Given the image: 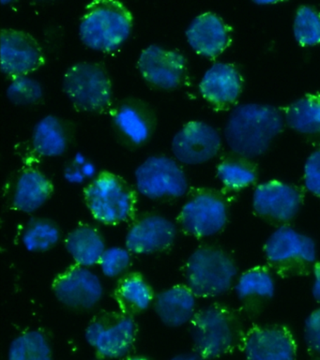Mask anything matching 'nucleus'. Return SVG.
Instances as JSON below:
<instances>
[{
	"label": "nucleus",
	"instance_id": "1a4fd4ad",
	"mask_svg": "<svg viewBox=\"0 0 320 360\" xmlns=\"http://www.w3.org/2000/svg\"><path fill=\"white\" fill-rule=\"evenodd\" d=\"M182 230L196 238L217 235L229 221V208L223 197L215 191H196L185 202L179 215Z\"/></svg>",
	"mask_w": 320,
	"mask_h": 360
},
{
	"label": "nucleus",
	"instance_id": "72a5a7b5",
	"mask_svg": "<svg viewBox=\"0 0 320 360\" xmlns=\"http://www.w3.org/2000/svg\"><path fill=\"white\" fill-rule=\"evenodd\" d=\"M303 340L308 350L320 357V307L306 317L303 325Z\"/></svg>",
	"mask_w": 320,
	"mask_h": 360
},
{
	"label": "nucleus",
	"instance_id": "9d476101",
	"mask_svg": "<svg viewBox=\"0 0 320 360\" xmlns=\"http://www.w3.org/2000/svg\"><path fill=\"white\" fill-rule=\"evenodd\" d=\"M109 115L115 134L129 148L144 146L155 131L156 115L151 107L139 98L119 101L112 107Z\"/></svg>",
	"mask_w": 320,
	"mask_h": 360
},
{
	"label": "nucleus",
	"instance_id": "dca6fc26",
	"mask_svg": "<svg viewBox=\"0 0 320 360\" xmlns=\"http://www.w3.org/2000/svg\"><path fill=\"white\" fill-rule=\"evenodd\" d=\"M302 201L299 188L279 180L261 183L252 194L255 214L281 224L292 221L299 214Z\"/></svg>",
	"mask_w": 320,
	"mask_h": 360
},
{
	"label": "nucleus",
	"instance_id": "b1692460",
	"mask_svg": "<svg viewBox=\"0 0 320 360\" xmlns=\"http://www.w3.org/2000/svg\"><path fill=\"white\" fill-rule=\"evenodd\" d=\"M233 289L243 305L260 306L274 297L276 283L268 269L257 266L238 276Z\"/></svg>",
	"mask_w": 320,
	"mask_h": 360
},
{
	"label": "nucleus",
	"instance_id": "9b49d317",
	"mask_svg": "<svg viewBox=\"0 0 320 360\" xmlns=\"http://www.w3.org/2000/svg\"><path fill=\"white\" fill-rule=\"evenodd\" d=\"M136 325L130 315L99 318L87 326V342L105 359H120L133 347L136 340Z\"/></svg>",
	"mask_w": 320,
	"mask_h": 360
},
{
	"label": "nucleus",
	"instance_id": "6e6552de",
	"mask_svg": "<svg viewBox=\"0 0 320 360\" xmlns=\"http://www.w3.org/2000/svg\"><path fill=\"white\" fill-rule=\"evenodd\" d=\"M136 190L151 200L181 198L189 190L186 174L175 160L155 155L134 172Z\"/></svg>",
	"mask_w": 320,
	"mask_h": 360
},
{
	"label": "nucleus",
	"instance_id": "c9c22d12",
	"mask_svg": "<svg viewBox=\"0 0 320 360\" xmlns=\"http://www.w3.org/2000/svg\"><path fill=\"white\" fill-rule=\"evenodd\" d=\"M313 283H312L311 292L314 300L320 304V262H317L316 266H314L313 271Z\"/></svg>",
	"mask_w": 320,
	"mask_h": 360
},
{
	"label": "nucleus",
	"instance_id": "c85d7f7f",
	"mask_svg": "<svg viewBox=\"0 0 320 360\" xmlns=\"http://www.w3.org/2000/svg\"><path fill=\"white\" fill-rule=\"evenodd\" d=\"M60 231L54 221L47 219H33L22 235V243L30 252H44L60 240Z\"/></svg>",
	"mask_w": 320,
	"mask_h": 360
},
{
	"label": "nucleus",
	"instance_id": "e433bc0d",
	"mask_svg": "<svg viewBox=\"0 0 320 360\" xmlns=\"http://www.w3.org/2000/svg\"><path fill=\"white\" fill-rule=\"evenodd\" d=\"M169 360H207L205 357L200 356V354L196 353V352H190V353H182L177 354Z\"/></svg>",
	"mask_w": 320,
	"mask_h": 360
},
{
	"label": "nucleus",
	"instance_id": "4be33fe9",
	"mask_svg": "<svg viewBox=\"0 0 320 360\" xmlns=\"http://www.w3.org/2000/svg\"><path fill=\"white\" fill-rule=\"evenodd\" d=\"M54 186L49 177L36 169H26L18 176L13 195V207L24 213H33L51 197Z\"/></svg>",
	"mask_w": 320,
	"mask_h": 360
},
{
	"label": "nucleus",
	"instance_id": "f03ea898",
	"mask_svg": "<svg viewBox=\"0 0 320 360\" xmlns=\"http://www.w3.org/2000/svg\"><path fill=\"white\" fill-rule=\"evenodd\" d=\"M244 334L238 314L221 304L199 309L190 323L193 349L207 360L219 359L237 346L241 347Z\"/></svg>",
	"mask_w": 320,
	"mask_h": 360
},
{
	"label": "nucleus",
	"instance_id": "ddd939ff",
	"mask_svg": "<svg viewBox=\"0 0 320 360\" xmlns=\"http://www.w3.org/2000/svg\"><path fill=\"white\" fill-rule=\"evenodd\" d=\"M139 70L151 86L164 90L177 89L186 78L187 59L178 51L151 44L140 53Z\"/></svg>",
	"mask_w": 320,
	"mask_h": 360
},
{
	"label": "nucleus",
	"instance_id": "c756f323",
	"mask_svg": "<svg viewBox=\"0 0 320 360\" xmlns=\"http://www.w3.org/2000/svg\"><path fill=\"white\" fill-rule=\"evenodd\" d=\"M217 176L224 187L238 191L252 185L257 180V173L248 160L229 158L218 165Z\"/></svg>",
	"mask_w": 320,
	"mask_h": 360
},
{
	"label": "nucleus",
	"instance_id": "bb28decb",
	"mask_svg": "<svg viewBox=\"0 0 320 360\" xmlns=\"http://www.w3.org/2000/svg\"><path fill=\"white\" fill-rule=\"evenodd\" d=\"M125 314L144 311L154 300L153 289L139 274H130L120 281L115 294Z\"/></svg>",
	"mask_w": 320,
	"mask_h": 360
},
{
	"label": "nucleus",
	"instance_id": "cd10ccee",
	"mask_svg": "<svg viewBox=\"0 0 320 360\" xmlns=\"http://www.w3.org/2000/svg\"><path fill=\"white\" fill-rule=\"evenodd\" d=\"M8 360H54L49 339L43 332H24L12 340Z\"/></svg>",
	"mask_w": 320,
	"mask_h": 360
},
{
	"label": "nucleus",
	"instance_id": "423d86ee",
	"mask_svg": "<svg viewBox=\"0 0 320 360\" xmlns=\"http://www.w3.org/2000/svg\"><path fill=\"white\" fill-rule=\"evenodd\" d=\"M263 252L269 266L285 277L308 274L319 262L314 239L286 224L269 236Z\"/></svg>",
	"mask_w": 320,
	"mask_h": 360
},
{
	"label": "nucleus",
	"instance_id": "2f4dec72",
	"mask_svg": "<svg viewBox=\"0 0 320 360\" xmlns=\"http://www.w3.org/2000/svg\"><path fill=\"white\" fill-rule=\"evenodd\" d=\"M6 95L8 100L15 105H33L44 98V87L40 82L30 76H18L12 78Z\"/></svg>",
	"mask_w": 320,
	"mask_h": 360
},
{
	"label": "nucleus",
	"instance_id": "7c9ffc66",
	"mask_svg": "<svg viewBox=\"0 0 320 360\" xmlns=\"http://www.w3.org/2000/svg\"><path fill=\"white\" fill-rule=\"evenodd\" d=\"M295 39L302 46L320 44V13L310 6H302L294 19Z\"/></svg>",
	"mask_w": 320,
	"mask_h": 360
},
{
	"label": "nucleus",
	"instance_id": "5701e85b",
	"mask_svg": "<svg viewBox=\"0 0 320 360\" xmlns=\"http://www.w3.org/2000/svg\"><path fill=\"white\" fill-rule=\"evenodd\" d=\"M70 140L71 132L68 124L57 115H46L33 129L32 146L40 156H61L68 149Z\"/></svg>",
	"mask_w": 320,
	"mask_h": 360
},
{
	"label": "nucleus",
	"instance_id": "58836bf2",
	"mask_svg": "<svg viewBox=\"0 0 320 360\" xmlns=\"http://www.w3.org/2000/svg\"><path fill=\"white\" fill-rule=\"evenodd\" d=\"M128 360H148V359H144V357L136 356V357H131V359H129Z\"/></svg>",
	"mask_w": 320,
	"mask_h": 360
},
{
	"label": "nucleus",
	"instance_id": "ea45409f",
	"mask_svg": "<svg viewBox=\"0 0 320 360\" xmlns=\"http://www.w3.org/2000/svg\"><path fill=\"white\" fill-rule=\"evenodd\" d=\"M314 360H320V357L319 356H316V359H314Z\"/></svg>",
	"mask_w": 320,
	"mask_h": 360
},
{
	"label": "nucleus",
	"instance_id": "4468645a",
	"mask_svg": "<svg viewBox=\"0 0 320 360\" xmlns=\"http://www.w3.org/2000/svg\"><path fill=\"white\" fill-rule=\"evenodd\" d=\"M53 292L70 309H91L102 300L103 285L96 273L75 264L55 278Z\"/></svg>",
	"mask_w": 320,
	"mask_h": 360
},
{
	"label": "nucleus",
	"instance_id": "412c9836",
	"mask_svg": "<svg viewBox=\"0 0 320 360\" xmlns=\"http://www.w3.org/2000/svg\"><path fill=\"white\" fill-rule=\"evenodd\" d=\"M196 297L187 285H175L154 298V311L168 328H181L190 323L196 314Z\"/></svg>",
	"mask_w": 320,
	"mask_h": 360
},
{
	"label": "nucleus",
	"instance_id": "a878e982",
	"mask_svg": "<svg viewBox=\"0 0 320 360\" xmlns=\"http://www.w3.org/2000/svg\"><path fill=\"white\" fill-rule=\"evenodd\" d=\"M285 121L300 134H320V95H306L289 104Z\"/></svg>",
	"mask_w": 320,
	"mask_h": 360
},
{
	"label": "nucleus",
	"instance_id": "39448f33",
	"mask_svg": "<svg viewBox=\"0 0 320 360\" xmlns=\"http://www.w3.org/2000/svg\"><path fill=\"white\" fill-rule=\"evenodd\" d=\"M84 198L94 218L106 225L130 221L136 211V191L122 176L108 171L87 186Z\"/></svg>",
	"mask_w": 320,
	"mask_h": 360
},
{
	"label": "nucleus",
	"instance_id": "f257e3e1",
	"mask_svg": "<svg viewBox=\"0 0 320 360\" xmlns=\"http://www.w3.org/2000/svg\"><path fill=\"white\" fill-rule=\"evenodd\" d=\"M285 117L277 107L245 103L235 107L224 128L229 148L244 159L266 153L271 141L283 129Z\"/></svg>",
	"mask_w": 320,
	"mask_h": 360
},
{
	"label": "nucleus",
	"instance_id": "7ed1b4c3",
	"mask_svg": "<svg viewBox=\"0 0 320 360\" xmlns=\"http://www.w3.org/2000/svg\"><path fill=\"white\" fill-rule=\"evenodd\" d=\"M133 15L116 0H95L81 18L79 37L87 47L103 53L119 49L132 33Z\"/></svg>",
	"mask_w": 320,
	"mask_h": 360
},
{
	"label": "nucleus",
	"instance_id": "6ab92c4d",
	"mask_svg": "<svg viewBox=\"0 0 320 360\" xmlns=\"http://www.w3.org/2000/svg\"><path fill=\"white\" fill-rule=\"evenodd\" d=\"M188 44L199 56L215 58L226 49L230 42L226 22L212 13L200 14L191 22L186 30Z\"/></svg>",
	"mask_w": 320,
	"mask_h": 360
},
{
	"label": "nucleus",
	"instance_id": "aec40b11",
	"mask_svg": "<svg viewBox=\"0 0 320 360\" xmlns=\"http://www.w3.org/2000/svg\"><path fill=\"white\" fill-rule=\"evenodd\" d=\"M241 86V76L233 65L216 63L205 72L199 90L207 103L222 108L237 100Z\"/></svg>",
	"mask_w": 320,
	"mask_h": 360
},
{
	"label": "nucleus",
	"instance_id": "473e14b6",
	"mask_svg": "<svg viewBox=\"0 0 320 360\" xmlns=\"http://www.w3.org/2000/svg\"><path fill=\"white\" fill-rule=\"evenodd\" d=\"M130 264V252L120 247L106 248L99 263L103 274L108 278L119 277L128 269Z\"/></svg>",
	"mask_w": 320,
	"mask_h": 360
},
{
	"label": "nucleus",
	"instance_id": "f3484780",
	"mask_svg": "<svg viewBox=\"0 0 320 360\" xmlns=\"http://www.w3.org/2000/svg\"><path fill=\"white\" fill-rule=\"evenodd\" d=\"M221 136L217 129L203 121H190L173 137L171 149L176 159L188 165H202L218 154Z\"/></svg>",
	"mask_w": 320,
	"mask_h": 360
},
{
	"label": "nucleus",
	"instance_id": "f8f14e48",
	"mask_svg": "<svg viewBox=\"0 0 320 360\" xmlns=\"http://www.w3.org/2000/svg\"><path fill=\"white\" fill-rule=\"evenodd\" d=\"M0 49L1 72L11 78L29 75L46 63L40 44L26 31L2 30Z\"/></svg>",
	"mask_w": 320,
	"mask_h": 360
},
{
	"label": "nucleus",
	"instance_id": "f704fd0d",
	"mask_svg": "<svg viewBox=\"0 0 320 360\" xmlns=\"http://www.w3.org/2000/svg\"><path fill=\"white\" fill-rule=\"evenodd\" d=\"M305 184L308 191L320 198V146L306 160Z\"/></svg>",
	"mask_w": 320,
	"mask_h": 360
},
{
	"label": "nucleus",
	"instance_id": "20e7f679",
	"mask_svg": "<svg viewBox=\"0 0 320 360\" xmlns=\"http://www.w3.org/2000/svg\"><path fill=\"white\" fill-rule=\"evenodd\" d=\"M238 275L234 259L220 248H198L191 253L184 266L185 285L196 297H217L226 294L234 287Z\"/></svg>",
	"mask_w": 320,
	"mask_h": 360
},
{
	"label": "nucleus",
	"instance_id": "2eb2a0df",
	"mask_svg": "<svg viewBox=\"0 0 320 360\" xmlns=\"http://www.w3.org/2000/svg\"><path fill=\"white\" fill-rule=\"evenodd\" d=\"M241 350L246 360H297V346L283 326H257L244 334Z\"/></svg>",
	"mask_w": 320,
	"mask_h": 360
},
{
	"label": "nucleus",
	"instance_id": "4c0bfd02",
	"mask_svg": "<svg viewBox=\"0 0 320 360\" xmlns=\"http://www.w3.org/2000/svg\"><path fill=\"white\" fill-rule=\"evenodd\" d=\"M255 3H257L258 5H268V4H274V3H276V1H271V0H269V1H255Z\"/></svg>",
	"mask_w": 320,
	"mask_h": 360
},
{
	"label": "nucleus",
	"instance_id": "0eeeda50",
	"mask_svg": "<svg viewBox=\"0 0 320 360\" xmlns=\"http://www.w3.org/2000/svg\"><path fill=\"white\" fill-rule=\"evenodd\" d=\"M63 89L78 111L102 112L111 106L112 83L102 65L92 62L72 65L63 76Z\"/></svg>",
	"mask_w": 320,
	"mask_h": 360
},
{
	"label": "nucleus",
	"instance_id": "a211bd4d",
	"mask_svg": "<svg viewBox=\"0 0 320 360\" xmlns=\"http://www.w3.org/2000/svg\"><path fill=\"white\" fill-rule=\"evenodd\" d=\"M176 224L162 215L143 217L130 228L125 238L126 249L136 255H153L168 249L177 238Z\"/></svg>",
	"mask_w": 320,
	"mask_h": 360
},
{
	"label": "nucleus",
	"instance_id": "393cba45",
	"mask_svg": "<svg viewBox=\"0 0 320 360\" xmlns=\"http://www.w3.org/2000/svg\"><path fill=\"white\" fill-rule=\"evenodd\" d=\"M65 249L78 266L91 267L100 263L106 246L95 228L81 225L67 236Z\"/></svg>",
	"mask_w": 320,
	"mask_h": 360
}]
</instances>
